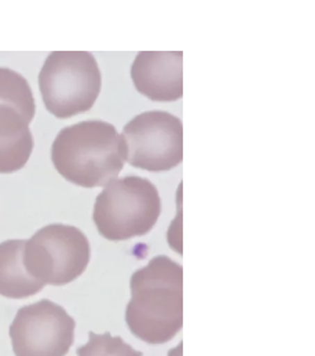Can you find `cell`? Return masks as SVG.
<instances>
[{"instance_id": "cell-7", "label": "cell", "mask_w": 315, "mask_h": 356, "mask_svg": "<svg viewBox=\"0 0 315 356\" xmlns=\"http://www.w3.org/2000/svg\"><path fill=\"white\" fill-rule=\"evenodd\" d=\"M74 319L47 298L19 308L10 325L15 356H66L74 341Z\"/></svg>"}, {"instance_id": "cell-3", "label": "cell", "mask_w": 315, "mask_h": 356, "mask_svg": "<svg viewBox=\"0 0 315 356\" xmlns=\"http://www.w3.org/2000/svg\"><path fill=\"white\" fill-rule=\"evenodd\" d=\"M161 213L157 187L146 178L124 177L111 180L94 204L92 220L109 241L146 236Z\"/></svg>"}, {"instance_id": "cell-8", "label": "cell", "mask_w": 315, "mask_h": 356, "mask_svg": "<svg viewBox=\"0 0 315 356\" xmlns=\"http://www.w3.org/2000/svg\"><path fill=\"white\" fill-rule=\"evenodd\" d=\"M138 92L156 102H174L184 95V53L140 51L131 66Z\"/></svg>"}, {"instance_id": "cell-1", "label": "cell", "mask_w": 315, "mask_h": 356, "mask_svg": "<svg viewBox=\"0 0 315 356\" xmlns=\"http://www.w3.org/2000/svg\"><path fill=\"white\" fill-rule=\"evenodd\" d=\"M126 322L139 340L160 346L184 326V268L168 256H156L131 277Z\"/></svg>"}, {"instance_id": "cell-9", "label": "cell", "mask_w": 315, "mask_h": 356, "mask_svg": "<svg viewBox=\"0 0 315 356\" xmlns=\"http://www.w3.org/2000/svg\"><path fill=\"white\" fill-rule=\"evenodd\" d=\"M33 118L19 108L0 102V174L22 170L33 152L29 124Z\"/></svg>"}, {"instance_id": "cell-5", "label": "cell", "mask_w": 315, "mask_h": 356, "mask_svg": "<svg viewBox=\"0 0 315 356\" xmlns=\"http://www.w3.org/2000/svg\"><path fill=\"white\" fill-rule=\"evenodd\" d=\"M91 246L86 234L69 225H49L26 239L24 264L45 285L63 286L77 280L88 267Z\"/></svg>"}, {"instance_id": "cell-2", "label": "cell", "mask_w": 315, "mask_h": 356, "mask_svg": "<svg viewBox=\"0 0 315 356\" xmlns=\"http://www.w3.org/2000/svg\"><path fill=\"white\" fill-rule=\"evenodd\" d=\"M51 160L67 181L86 187H102L124 168V145L115 125L87 120L65 127L51 146Z\"/></svg>"}, {"instance_id": "cell-12", "label": "cell", "mask_w": 315, "mask_h": 356, "mask_svg": "<svg viewBox=\"0 0 315 356\" xmlns=\"http://www.w3.org/2000/svg\"><path fill=\"white\" fill-rule=\"evenodd\" d=\"M77 356H143L134 350L122 337H115L111 333L97 334L88 333V343L77 348Z\"/></svg>"}, {"instance_id": "cell-10", "label": "cell", "mask_w": 315, "mask_h": 356, "mask_svg": "<svg viewBox=\"0 0 315 356\" xmlns=\"http://www.w3.org/2000/svg\"><path fill=\"white\" fill-rule=\"evenodd\" d=\"M25 243L26 239H7L0 243V296L21 300L38 295L46 286L25 268Z\"/></svg>"}, {"instance_id": "cell-4", "label": "cell", "mask_w": 315, "mask_h": 356, "mask_svg": "<svg viewBox=\"0 0 315 356\" xmlns=\"http://www.w3.org/2000/svg\"><path fill=\"white\" fill-rule=\"evenodd\" d=\"M102 76L88 51H53L39 73V90L46 109L57 119L88 112L97 102Z\"/></svg>"}, {"instance_id": "cell-11", "label": "cell", "mask_w": 315, "mask_h": 356, "mask_svg": "<svg viewBox=\"0 0 315 356\" xmlns=\"http://www.w3.org/2000/svg\"><path fill=\"white\" fill-rule=\"evenodd\" d=\"M0 102L19 108L31 118L36 115V102L29 83L8 67H0Z\"/></svg>"}, {"instance_id": "cell-6", "label": "cell", "mask_w": 315, "mask_h": 356, "mask_svg": "<svg viewBox=\"0 0 315 356\" xmlns=\"http://www.w3.org/2000/svg\"><path fill=\"white\" fill-rule=\"evenodd\" d=\"M122 139L126 161L134 168L161 172L184 160V125L168 112L138 115L124 125Z\"/></svg>"}]
</instances>
